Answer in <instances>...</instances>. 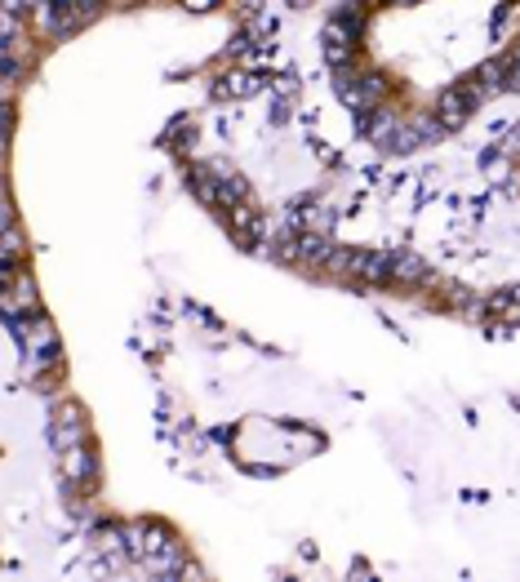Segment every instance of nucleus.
I'll use <instances>...</instances> for the list:
<instances>
[{"instance_id":"f257e3e1","label":"nucleus","mask_w":520,"mask_h":582,"mask_svg":"<svg viewBox=\"0 0 520 582\" xmlns=\"http://www.w3.org/2000/svg\"><path fill=\"white\" fill-rule=\"evenodd\" d=\"M19 338H23V347H27V352L36 356V361H49L54 356V347H58V338H54V325L49 320H19Z\"/></svg>"},{"instance_id":"f03ea898","label":"nucleus","mask_w":520,"mask_h":582,"mask_svg":"<svg viewBox=\"0 0 520 582\" xmlns=\"http://www.w3.org/2000/svg\"><path fill=\"white\" fill-rule=\"evenodd\" d=\"M98 14V0H54V28H85Z\"/></svg>"}]
</instances>
